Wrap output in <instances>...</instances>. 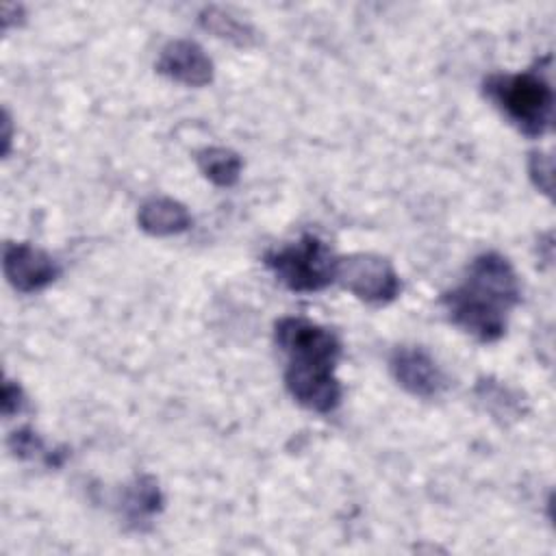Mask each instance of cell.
I'll use <instances>...</instances> for the list:
<instances>
[{
	"label": "cell",
	"mask_w": 556,
	"mask_h": 556,
	"mask_svg": "<svg viewBox=\"0 0 556 556\" xmlns=\"http://www.w3.org/2000/svg\"><path fill=\"white\" fill-rule=\"evenodd\" d=\"M9 450L20 456V458H35V456H46L48 463L52 465H59V460L52 458V454L43 447V441L28 428H20L15 432H11L9 437Z\"/></svg>",
	"instance_id": "14"
},
{
	"label": "cell",
	"mask_w": 556,
	"mask_h": 556,
	"mask_svg": "<svg viewBox=\"0 0 556 556\" xmlns=\"http://www.w3.org/2000/svg\"><path fill=\"white\" fill-rule=\"evenodd\" d=\"M389 367L395 382L415 397L432 400L447 389L445 371L424 348L402 345L393 350Z\"/></svg>",
	"instance_id": "6"
},
{
	"label": "cell",
	"mask_w": 556,
	"mask_h": 556,
	"mask_svg": "<svg viewBox=\"0 0 556 556\" xmlns=\"http://www.w3.org/2000/svg\"><path fill=\"white\" fill-rule=\"evenodd\" d=\"M119 508H122L126 521L137 530L143 523H148L154 515H159L163 510V493H161L156 478H152L148 473L137 476L124 489Z\"/></svg>",
	"instance_id": "10"
},
{
	"label": "cell",
	"mask_w": 556,
	"mask_h": 556,
	"mask_svg": "<svg viewBox=\"0 0 556 556\" xmlns=\"http://www.w3.org/2000/svg\"><path fill=\"white\" fill-rule=\"evenodd\" d=\"M337 261L326 241L317 235H302L298 241L265 254V265L276 280L295 293H315L337 278Z\"/></svg>",
	"instance_id": "4"
},
{
	"label": "cell",
	"mask_w": 556,
	"mask_h": 556,
	"mask_svg": "<svg viewBox=\"0 0 556 556\" xmlns=\"http://www.w3.org/2000/svg\"><path fill=\"white\" fill-rule=\"evenodd\" d=\"M530 178L543 193H552V159L543 152L530 154Z\"/></svg>",
	"instance_id": "15"
},
{
	"label": "cell",
	"mask_w": 556,
	"mask_h": 556,
	"mask_svg": "<svg viewBox=\"0 0 556 556\" xmlns=\"http://www.w3.org/2000/svg\"><path fill=\"white\" fill-rule=\"evenodd\" d=\"M24 404V395L22 389L17 384H13V380H7L2 387V413L4 417H11L13 413H20Z\"/></svg>",
	"instance_id": "16"
},
{
	"label": "cell",
	"mask_w": 556,
	"mask_h": 556,
	"mask_svg": "<svg viewBox=\"0 0 556 556\" xmlns=\"http://www.w3.org/2000/svg\"><path fill=\"white\" fill-rule=\"evenodd\" d=\"M334 280L367 304H389L402 291V282L393 265L384 256L369 252L341 256L337 261Z\"/></svg>",
	"instance_id": "5"
},
{
	"label": "cell",
	"mask_w": 556,
	"mask_h": 556,
	"mask_svg": "<svg viewBox=\"0 0 556 556\" xmlns=\"http://www.w3.org/2000/svg\"><path fill=\"white\" fill-rule=\"evenodd\" d=\"M139 228L152 237H169L191 228L193 217L187 206L174 198H150L139 206Z\"/></svg>",
	"instance_id": "9"
},
{
	"label": "cell",
	"mask_w": 556,
	"mask_h": 556,
	"mask_svg": "<svg viewBox=\"0 0 556 556\" xmlns=\"http://www.w3.org/2000/svg\"><path fill=\"white\" fill-rule=\"evenodd\" d=\"M198 167L213 185L232 187L241 176L243 161L235 150L213 146L198 152Z\"/></svg>",
	"instance_id": "11"
},
{
	"label": "cell",
	"mask_w": 556,
	"mask_h": 556,
	"mask_svg": "<svg viewBox=\"0 0 556 556\" xmlns=\"http://www.w3.org/2000/svg\"><path fill=\"white\" fill-rule=\"evenodd\" d=\"M156 72L187 87H204L213 80V61L200 43L174 39L161 50Z\"/></svg>",
	"instance_id": "8"
},
{
	"label": "cell",
	"mask_w": 556,
	"mask_h": 556,
	"mask_svg": "<svg viewBox=\"0 0 556 556\" xmlns=\"http://www.w3.org/2000/svg\"><path fill=\"white\" fill-rule=\"evenodd\" d=\"M521 300L515 267L500 252L478 254L458 287L443 293L441 304L454 326L482 343L504 337L508 315Z\"/></svg>",
	"instance_id": "2"
},
{
	"label": "cell",
	"mask_w": 556,
	"mask_h": 556,
	"mask_svg": "<svg viewBox=\"0 0 556 556\" xmlns=\"http://www.w3.org/2000/svg\"><path fill=\"white\" fill-rule=\"evenodd\" d=\"M2 269L9 285L20 293L41 291L61 274L59 263L48 252L30 243H7Z\"/></svg>",
	"instance_id": "7"
},
{
	"label": "cell",
	"mask_w": 556,
	"mask_h": 556,
	"mask_svg": "<svg viewBox=\"0 0 556 556\" xmlns=\"http://www.w3.org/2000/svg\"><path fill=\"white\" fill-rule=\"evenodd\" d=\"M200 24L206 30H211L215 37L228 39L230 43L241 46V48L250 46L254 41V30L245 22H241V20L232 17L230 13L215 9V7H208L200 13Z\"/></svg>",
	"instance_id": "12"
},
{
	"label": "cell",
	"mask_w": 556,
	"mask_h": 556,
	"mask_svg": "<svg viewBox=\"0 0 556 556\" xmlns=\"http://www.w3.org/2000/svg\"><path fill=\"white\" fill-rule=\"evenodd\" d=\"M478 397L489 406H497V410H493L495 415H504V417H519L521 413V402L517 395H513V391L491 378L480 380L478 389H476Z\"/></svg>",
	"instance_id": "13"
},
{
	"label": "cell",
	"mask_w": 556,
	"mask_h": 556,
	"mask_svg": "<svg viewBox=\"0 0 556 556\" xmlns=\"http://www.w3.org/2000/svg\"><path fill=\"white\" fill-rule=\"evenodd\" d=\"M274 339L287 356L285 384L291 397L319 415L332 413L343 397V387L334 376L341 358L339 337L306 317H280Z\"/></svg>",
	"instance_id": "1"
},
{
	"label": "cell",
	"mask_w": 556,
	"mask_h": 556,
	"mask_svg": "<svg viewBox=\"0 0 556 556\" xmlns=\"http://www.w3.org/2000/svg\"><path fill=\"white\" fill-rule=\"evenodd\" d=\"M484 96L526 137H543L554 122V91L536 72L493 74L484 80Z\"/></svg>",
	"instance_id": "3"
}]
</instances>
